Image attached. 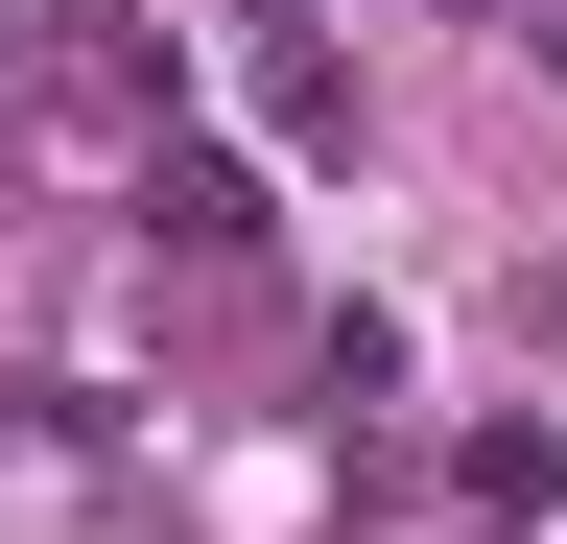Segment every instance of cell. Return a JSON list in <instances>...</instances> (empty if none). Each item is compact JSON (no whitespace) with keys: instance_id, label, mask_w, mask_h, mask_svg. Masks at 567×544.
<instances>
[{"instance_id":"1","label":"cell","mask_w":567,"mask_h":544,"mask_svg":"<svg viewBox=\"0 0 567 544\" xmlns=\"http://www.w3.org/2000/svg\"><path fill=\"white\" fill-rule=\"evenodd\" d=\"M142 214H166V237L213 260V285H237V260H260V189H237V166H142Z\"/></svg>"},{"instance_id":"2","label":"cell","mask_w":567,"mask_h":544,"mask_svg":"<svg viewBox=\"0 0 567 544\" xmlns=\"http://www.w3.org/2000/svg\"><path fill=\"white\" fill-rule=\"evenodd\" d=\"M260 119H284V143H308V166L354 143V72H331V48H308V24H260Z\"/></svg>"},{"instance_id":"3","label":"cell","mask_w":567,"mask_h":544,"mask_svg":"<svg viewBox=\"0 0 567 544\" xmlns=\"http://www.w3.org/2000/svg\"><path fill=\"white\" fill-rule=\"evenodd\" d=\"M520 48H544V72H567V0H520Z\"/></svg>"}]
</instances>
